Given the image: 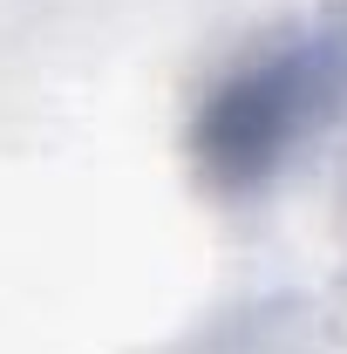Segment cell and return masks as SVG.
<instances>
[{"label": "cell", "instance_id": "cell-1", "mask_svg": "<svg viewBox=\"0 0 347 354\" xmlns=\"http://www.w3.org/2000/svg\"><path fill=\"white\" fill-rule=\"evenodd\" d=\"M313 109V55H265L218 88L205 109V157L225 177L265 171Z\"/></svg>", "mask_w": 347, "mask_h": 354}]
</instances>
